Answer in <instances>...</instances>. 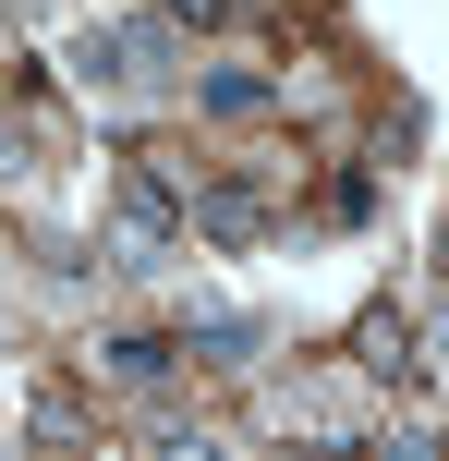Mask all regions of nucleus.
Wrapping results in <instances>:
<instances>
[{"label":"nucleus","mask_w":449,"mask_h":461,"mask_svg":"<svg viewBox=\"0 0 449 461\" xmlns=\"http://www.w3.org/2000/svg\"><path fill=\"white\" fill-rule=\"evenodd\" d=\"M73 73H85V86H110V97H146V86H170V13H158V24H146V13L73 24Z\"/></svg>","instance_id":"obj_1"},{"label":"nucleus","mask_w":449,"mask_h":461,"mask_svg":"<svg viewBox=\"0 0 449 461\" xmlns=\"http://www.w3.org/2000/svg\"><path fill=\"white\" fill-rule=\"evenodd\" d=\"M170 243H183V207H170L158 158H121L110 170V267H170Z\"/></svg>","instance_id":"obj_2"},{"label":"nucleus","mask_w":449,"mask_h":461,"mask_svg":"<svg viewBox=\"0 0 449 461\" xmlns=\"http://www.w3.org/2000/svg\"><path fill=\"white\" fill-rule=\"evenodd\" d=\"M97 365H110L121 389H170V376H183V340H158V328H110Z\"/></svg>","instance_id":"obj_3"},{"label":"nucleus","mask_w":449,"mask_h":461,"mask_svg":"<svg viewBox=\"0 0 449 461\" xmlns=\"http://www.w3.org/2000/svg\"><path fill=\"white\" fill-rule=\"evenodd\" d=\"M194 110H207V122H267L280 86H267L256 61H219V73H194Z\"/></svg>","instance_id":"obj_4"},{"label":"nucleus","mask_w":449,"mask_h":461,"mask_svg":"<svg viewBox=\"0 0 449 461\" xmlns=\"http://www.w3.org/2000/svg\"><path fill=\"white\" fill-rule=\"evenodd\" d=\"M194 230H207V243H256V230H267V207H256L243 183H207V194H194Z\"/></svg>","instance_id":"obj_5"},{"label":"nucleus","mask_w":449,"mask_h":461,"mask_svg":"<svg viewBox=\"0 0 449 461\" xmlns=\"http://www.w3.org/2000/svg\"><path fill=\"white\" fill-rule=\"evenodd\" d=\"M158 13H170V24H219L231 0H158Z\"/></svg>","instance_id":"obj_6"}]
</instances>
